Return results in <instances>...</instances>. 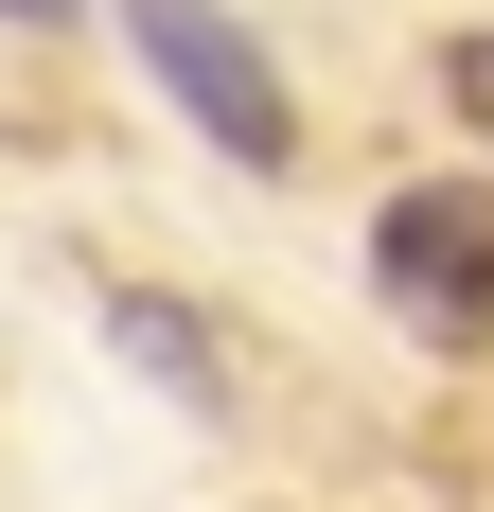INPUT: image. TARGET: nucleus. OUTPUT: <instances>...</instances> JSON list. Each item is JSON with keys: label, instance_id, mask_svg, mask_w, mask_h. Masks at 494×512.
<instances>
[{"label": "nucleus", "instance_id": "obj_1", "mask_svg": "<svg viewBox=\"0 0 494 512\" xmlns=\"http://www.w3.org/2000/svg\"><path fill=\"white\" fill-rule=\"evenodd\" d=\"M124 36H142V71L177 89V124H195L212 159H247V177H283V159H300V106H283V53L247 36L230 0H124Z\"/></svg>", "mask_w": 494, "mask_h": 512}, {"label": "nucleus", "instance_id": "obj_3", "mask_svg": "<svg viewBox=\"0 0 494 512\" xmlns=\"http://www.w3.org/2000/svg\"><path fill=\"white\" fill-rule=\"evenodd\" d=\"M106 354L142 371L159 407H230V336H212L195 301H159V283H124V301H106Z\"/></svg>", "mask_w": 494, "mask_h": 512}, {"label": "nucleus", "instance_id": "obj_5", "mask_svg": "<svg viewBox=\"0 0 494 512\" xmlns=\"http://www.w3.org/2000/svg\"><path fill=\"white\" fill-rule=\"evenodd\" d=\"M0 36H71V0H0Z\"/></svg>", "mask_w": 494, "mask_h": 512}, {"label": "nucleus", "instance_id": "obj_2", "mask_svg": "<svg viewBox=\"0 0 494 512\" xmlns=\"http://www.w3.org/2000/svg\"><path fill=\"white\" fill-rule=\"evenodd\" d=\"M371 301L424 354H494V177H424L371 212Z\"/></svg>", "mask_w": 494, "mask_h": 512}, {"label": "nucleus", "instance_id": "obj_4", "mask_svg": "<svg viewBox=\"0 0 494 512\" xmlns=\"http://www.w3.org/2000/svg\"><path fill=\"white\" fill-rule=\"evenodd\" d=\"M442 106H459V124L494 142V36H442Z\"/></svg>", "mask_w": 494, "mask_h": 512}]
</instances>
